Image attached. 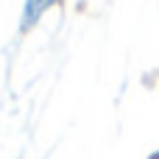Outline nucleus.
I'll use <instances>...</instances> for the list:
<instances>
[{
    "instance_id": "1",
    "label": "nucleus",
    "mask_w": 159,
    "mask_h": 159,
    "mask_svg": "<svg viewBox=\"0 0 159 159\" xmlns=\"http://www.w3.org/2000/svg\"><path fill=\"white\" fill-rule=\"evenodd\" d=\"M64 0H25L22 3V11H20V28L22 31H31L48 11H53L56 6H61Z\"/></svg>"
}]
</instances>
